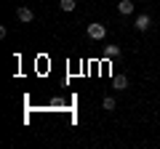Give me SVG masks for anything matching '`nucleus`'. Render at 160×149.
<instances>
[{"label":"nucleus","instance_id":"6e6552de","mask_svg":"<svg viewBox=\"0 0 160 149\" xmlns=\"http://www.w3.org/2000/svg\"><path fill=\"white\" fill-rule=\"evenodd\" d=\"M102 107H104V109H107V112H112V109H115V107H118V101H115V99H112V96H107V99H104V101H102Z\"/></svg>","mask_w":160,"mask_h":149},{"label":"nucleus","instance_id":"7ed1b4c3","mask_svg":"<svg viewBox=\"0 0 160 149\" xmlns=\"http://www.w3.org/2000/svg\"><path fill=\"white\" fill-rule=\"evenodd\" d=\"M16 19H19V22H24V24H29V22H32V19H35V13L32 11H29V8H16Z\"/></svg>","mask_w":160,"mask_h":149},{"label":"nucleus","instance_id":"39448f33","mask_svg":"<svg viewBox=\"0 0 160 149\" xmlns=\"http://www.w3.org/2000/svg\"><path fill=\"white\" fill-rule=\"evenodd\" d=\"M112 88H115V91H126V88H128V77H126V74H115V77H112Z\"/></svg>","mask_w":160,"mask_h":149},{"label":"nucleus","instance_id":"f257e3e1","mask_svg":"<svg viewBox=\"0 0 160 149\" xmlns=\"http://www.w3.org/2000/svg\"><path fill=\"white\" fill-rule=\"evenodd\" d=\"M88 37H91V40H104V37H107V27H104V24H99V22H93V24H88Z\"/></svg>","mask_w":160,"mask_h":149},{"label":"nucleus","instance_id":"f03ea898","mask_svg":"<svg viewBox=\"0 0 160 149\" xmlns=\"http://www.w3.org/2000/svg\"><path fill=\"white\" fill-rule=\"evenodd\" d=\"M149 24H152V19H149L147 13H139V16L133 19V27H136L139 32H147V29H149Z\"/></svg>","mask_w":160,"mask_h":149},{"label":"nucleus","instance_id":"20e7f679","mask_svg":"<svg viewBox=\"0 0 160 149\" xmlns=\"http://www.w3.org/2000/svg\"><path fill=\"white\" fill-rule=\"evenodd\" d=\"M118 13H120V16H131V13H133V3H131V0H120V3H118Z\"/></svg>","mask_w":160,"mask_h":149},{"label":"nucleus","instance_id":"0eeeda50","mask_svg":"<svg viewBox=\"0 0 160 149\" xmlns=\"http://www.w3.org/2000/svg\"><path fill=\"white\" fill-rule=\"evenodd\" d=\"M115 56H120V48L118 46H107V48H104V59H115Z\"/></svg>","mask_w":160,"mask_h":149},{"label":"nucleus","instance_id":"423d86ee","mask_svg":"<svg viewBox=\"0 0 160 149\" xmlns=\"http://www.w3.org/2000/svg\"><path fill=\"white\" fill-rule=\"evenodd\" d=\"M75 6H78V0H59V8H62V11H75Z\"/></svg>","mask_w":160,"mask_h":149}]
</instances>
